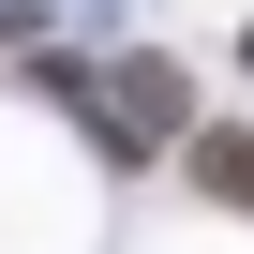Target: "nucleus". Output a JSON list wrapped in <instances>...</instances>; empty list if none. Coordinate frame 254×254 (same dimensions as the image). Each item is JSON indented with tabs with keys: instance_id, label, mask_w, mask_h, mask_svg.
I'll return each instance as SVG.
<instances>
[{
	"instance_id": "f257e3e1",
	"label": "nucleus",
	"mask_w": 254,
	"mask_h": 254,
	"mask_svg": "<svg viewBox=\"0 0 254 254\" xmlns=\"http://www.w3.org/2000/svg\"><path fill=\"white\" fill-rule=\"evenodd\" d=\"M105 90H120V105H105L120 150H180V60H120Z\"/></svg>"
},
{
	"instance_id": "f03ea898",
	"label": "nucleus",
	"mask_w": 254,
	"mask_h": 254,
	"mask_svg": "<svg viewBox=\"0 0 254 254\" xmlns=\"http://www.w3.org/2000/svg\"><path fill=\"white\" fill-rule=\"evenodd\" d=\"M180 165H194V194L254 209V135H239V120H209V135H180Z\"/></svg>"
},
{
	"instance_id": "7ed1b4c3",
	"label": "nucleus",
	"mask_w": 254,
	"mask_h": 254,
	"mask_svg": "<svg viewBox=\"0 0 254 254\" xmlns=\"http://www.w3.org/2000/svg\"><path fill=\"white\" fill-rule=\"evenodd\" d=\"M239 60H254V30H239Z\"/></svg>"
}]
</instances>
